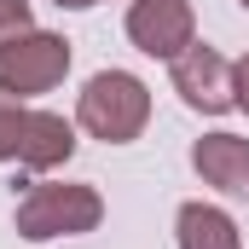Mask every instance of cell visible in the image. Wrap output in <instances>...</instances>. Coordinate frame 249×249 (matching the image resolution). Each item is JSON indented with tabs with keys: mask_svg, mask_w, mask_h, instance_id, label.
I'll return each mask as SVG.
<instances>
[{
	"mask_svg": "<svg viewBox=\"0 0 249 249\" xmlns=\"http://www.w3.org/2000/svg\"><path fill=\"white\" fill-rule=\"evenodd\" d=\"M75 122L87 127L93 139H105V145H127V139H139L145 122H151V93H145V81L127 75V70H99V75L81 87Z\"/></svg>",
	"mask_w": 249,
	"mask_h": 249,
	"instance_id": "7a4b0ae2",
	"label": "cell"
},
{
	"mask_svg": "<svg viewBox=\"0 0 249 249\" xmlns=\"http://www.w3.org/2000/svg\"><path fill=\"white\" fill-rule=\"evenodd\" d=\"M191 168L203 174V186L226 191V197H249V139L244 133H203L191 145Z\"/></svg>",
	"mask_w": 249,
	"mask_h": 249,
	"instance_id": "52a82bcc",
	"label": "cell"
},
{
	"mask_svg": "<svg viewBox=\"0 0 249 249\" xmlns=\"http://www.w3.org/2000/svg\"><path fill=\"white\" fill-rule=\"evenodd\" d=\"M232 93H238V110H249V53L232 64Z\"/></svg>",
	"mask_w": 249,
	"mask_h": 249,
	"instance_id": "30bf717a",
	"label": "cell"
},
{
	"mask_svg": "<svg viewBox=\"0 0 249 249\" xmlns=\"http://www.w3.org/2000/svg\"><path fill=\"white\" fill-rule=\"evenodd\" d=\"M99 220H105V197L93 186H75V180H41L18 203V238H29V244L93 232Z\"/></svg>",
	"mask_w": 249,
	"mask_h": 249,
	"instance_id": "6da1fadb",
	"label": "cell"
},
{
	"mask_svg": "<svg viewBox=\"0 0 249 249\" xmlns=\"http://www.w3.org/2000/svg\"><path fill=\"white\" fill-rule=\"evenodd\" d=\"M127 41L145 53V58H180L191 41H197V18H191V0H133L127 6Z\"/></svg>",
	"mask_w": 249,
	"mask_h": 249,
	"instance_id": "5b68a950",
	"label": "cell"
},
{
	"mask_svg": "<svg viewBox=\"0 0 249 249\" xmlns=\"http://www.w3.org/2000/svg\"><path fill=\"white\" fill-rule=\"evenodd\" d=\"M174 93L186 99L191 110H203V116L232 110V105H238V93H232V64L220 58L214 47H197V41H191L186 53L174 58Z\"/></svg>",
	"mask_w": 249,
	"mask_h": 249,
	"instance_id": "8992f818",
	"label": "cell"
},
{
	"mask_svg": "<svg viewBox=\"0 0 249 249\" xmlns=\"http://www.w3.org/2000/svg\"><path fill=\"white\" fill-rule=\"evenodd\" d=\"M180 249H244L238 226L214 203H186L180 209Z\"/></svg>",
	"mask_w": 249,
	"mask_h": 249,
	"instance_id": "ba28073f",
	"label": "cell"
},
{
	"mask_svg": "<svg viewBox=\"0 0 249 249\" xmlns=\"http://www.w3.org/2000/svg\"><path fill=\"white\" fill-rule=\"evenodd\" d=\"M70 70V41L47 35V29H23L12 41H0V93L12 99H35V93H53Z\"/></svg>",
	"mask_w": 249,
	"mask_h": 249,
	"instance_id": "277c9868",
	"label": "cell"
},
{
	"mask_svg": "<svg viewBox=\"0 0 249 249\" xmlns=\"http://www.w3.org/2000/svg\"><path fill=\"white\" fill-rule=\"evenodd\" d=\"M53 6H70V12H87V6H99V0H53Z\"/></svg>",
	"mask_w": 249,
	"mask_h": 249,
	"instance_id": "8fae6325",
	"label": "cell"
},
{
	"mask_svg": "<svg viewBox=\"0 0 249 249\" xmlns=\"http://www.w3.org/2000/svg\"><path fill=\"white\" fill-rule=\"evenodd\" d=\"M238 6H244V12H249V0H238Z\"/></svg>",
	"mask_w": 249,
	"mask_h": 249,
	"instance_id": "7c38bea8",
	"label": "cell"
},
{
	"mask_svg": "<svg viewBox=\"0 0 249 249\" xmlns=\"http://www.w3.org/2000/svg\"><path fill=\"white\" fill-rule=\"evenodd\" d=\"M75 157V127L53 110H29L23 99L0 93V162L23 168H58Z\"/></svg>",
	"mask_w": 249,
	"mask_h": 249,
	"instance_id": "3957f363",
	"label": "cell"
},
{
	"mask_svg": "<svg viewBox=\"0 0 249 249\" xmlns=\"http://www.w3.org/2000/svg\"><path fill=\"white\" fill-rule=\"evenodd\" d=\"M23 29H35L29 23V0H0V41L23 35Z\"/></svg>",
	"mask_w": 249,
	"mask_h": 249,
	"instance_id": "9c48e42d",
	"label": "cell"
}]
</instances>
